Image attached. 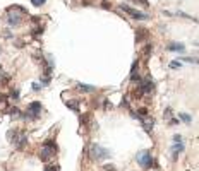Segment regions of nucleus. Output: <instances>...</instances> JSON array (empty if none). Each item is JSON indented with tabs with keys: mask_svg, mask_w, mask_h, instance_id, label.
I'll return each instance as SVG.
<instances>
[{
	"mask_svg": "<svg viewBox=\"0 0 199 171\" xmlns=\"http://www.w3.org/2000/svg\"><path fill=\"white\" fill-rule=\"evenodd\" d=\"M41 110H43L41 103H40V101H33V103H29V104H27V111H26L24 118H26V120H38V118H40Z\"/></svg>",
	"mask_w": 199,
	"mask_h": 171,
	"instance_id": "f257e3e1",
	"label": "nucleus"
},
{
	"mask_svg": "<svg viewBox=\"0 0 199 171\" xmlns=\"http://www.w3.org/2000/svg\"><path fill=\"white\" fill-rule=\"evenodd\" d=\"M14 10H10V9H7V12H9V15H7V22H9V26H19L21 24V14L19 12H26L22 7H12Z\"/></svg>",
	"mask_w": 199,
	"mask_h": 171,
	"instance_id": "f03ea898",
	"label": "nucleus"
},
{
	"mask_svg": "<svg viewBox=\"0 0 199 171\" xmlns=\"http://www.w3.org/2000/svg\"><path fill=\"white\" fill-rule=\"evenodd\" d=\"M136 161L144 168V170H151L153 168V158L149 154V151H141L136 154Z\"/></svg>",
	"mask_w": 199,
	"mask_h": 171,
	"instance_id": "7ed1b4c3",
	"label": "nucleus"
},
{
	"mask_svg": "<svg viewBox=\"0 0 199 171\" xmlns=\"http://www.w3.org/2000/svg\"><path fill=\"white\" fill-rule=\"evenodd\" d=\"M91 156H93V159L101 161V159L110 158V151L105 149V147H101L100 144H93V146H91Z\"/></svg>",
	"mask_w": 199,
	"mask_h": 171,
	"instance_id": "20e7f679",
	"label": "nucleus"
},
{
	"mask_svg": "<svg viewBox=\"0 0 199 171\" xmlns=\"http://www.w3.org/2000/svg\"><path fill=\"white\" fill-rule=\"evenodd\" d=\"M120 9H122L124 12H127V14H129L131 17H134V19H139V21H146V19H149L148 14H144V12H141V10H136V9H132V7H129V5H125V3H122Z\"/></svg>",
	"mask_w": 199,
	"mask_h": 171,
	"instance_id": "39448f33",
	"label": "nucleus"
},
{
	"mask_svg": "<svg viewBox=\"0 0 199 171\" xmlns=\"http://www.w3.org/2000/svg\"><path fill=\"white\" fill-rule=\"evenodd\" d=\"M55 152H57L55 149L48 147V146H43V147H41V151H40V159H41V161H48V159H50Z\"/></svg>",
	"mask_w": 199,
	"mask_h": 171,
	"instance_id": "423d86ee",
	"label": "nucleus"
},
{
	"mask_svg": "<svg viewBox=\"0 0 199 171\" xmlns=\"http://www.w3.org/2000/svg\"><path fill=\"white\" fill-rule=\"evenodd\" d=\"M148 38V29H144V27H141V29H137V33H136V41L137 43H141L143 39H146Z\"/></svg>",
	"mask_w": 199,
	"mask_h": 171,
	"instance_id": "0eeeda50",
	"label": "nucleus"
},
{
	"mask_svg": "<svg viewBox=\"0 0 199 171\" xmlns=\"http://www.w3.org/2000/svg\"><path fill=\"white\" fill-rule=\"evenodd\" d=\"M77 89H79V91H82V92H94V91H96V87H94V86H89V84H81V82L77 84Z\"/></svg>",
	"mask_w": 199,
	"mask_h": 171,
	"instance_id": "6e6552de",
	"label": "nucleus"
},
{
	"mask_svg": "<svg viewBox=\"0 0 199 171\" xmlns=\"http://www.w3.org/2000/svg\"><path fill=\"white\" fill-rule=\"evenodd\" d=\"M26 144H27V137H26L24 134H21V135H19V139L15 140V144H14V146H15L17 149H22Z\"/></svg>",
	"mask_w": 199,
	"mask_h": 171,
	"instance_id": "1a4fd4ad",
	"label": "nucleus"
},
{
	"mask_svg": "<svg viewBox=\"0 0 199 171\" xmlns=\"http://www.w3.org/2000/svg\"><path fill=\"white\" fill-rule=\"evenodd\" d=\"M167 50H170V51H184L186 46H184L182 43H172V45L167 46Z\"/></svg>",
	"mask_w": 199,
	"mask_h": 171,
	"instance_id": "9d476101",
	"label": "nucleus"
},
{
	"mask_svg": "<svg viewBox=\"0 0 199 171\" xmlns=\"http://www.w3.org/2000/svg\"><path fill=\"white\" fill-rule=\"evenodd\" d=\"M182 151H184V144H182V142H175V146H174V149H172L174 158H177V156H179Z\"/></svg>",
	"mask_w": 199,
	"mask_h": 171,
	"instance_id": "9b49d317",
	"label": "nucleus"
},
{
	"mask_svg": "<svg viewBox=\"0 0 199 171\" xmlns=\"http://www.w3.org/2000/svg\"><path fill=\"white\" fill-rule=\"evenodd\" d=\"M65 104L72 110V111H76V113H79V104H77V101H65Z\"/></svg>",
	"mask_w": 199,
	"mask_h": 171,
	"instance_id": "f8f14e48",
	"label": "nucleus"
},
{
	"mask_svg": "<svg viewBox=\"0 0 199 171\" xmlns=\"http://www.w3.org/2000/svg\"><path fill=\"white\" fill-rule=\"evenodd\" d=\"M179 118H180L182 122H186V123H191V116H189L187 113H179Z\"/></svg>",
	"mask_w": 199,
	"mask_h": 171,
	"instance_id": "ddd939ff",
	"label": "nucleus"
},
{
	"mask_svg": "<svg viewBox=\"0 0 199 171\" xmlns=\"http://www.w3.org/2000/svg\"><path fill=\"white\" fill-rule=\"evenodd\" d=\"M143 125H144V128H146V130L149 132V130L153 128V125H155V122H153V120H151V122H149V120H146V122L143 120Z\"/></svg>",
	"mask_w": 199,
	"mask_h": 171,
	"instance_id": "4468645a",
	"label": "nucleus"
},
{
	"mask_svg": "<svg viewBox=\"0 0 199 171\" xmlns=\"http://www.w3.org/2000/svg\"><path fill=\"white\" fill-rule=\"evenodd\" d=\"M182 60L189 63H199V58H192V57H182Z\"/></svg>",
	"mask_w": 199,
	"mask_h": 171,
	"instance_id": "2eb2a0df",
	"label": "nucleus"
},
{
	"mask_svg": "<svg viewBox=\"0 0 199 171\" xmlns=\"http://www.w3.org/2000/svg\"><path fill=\"white\" fill-rule=\"evenodd\" d=\"M151 51H153V45H146V48L143 50V55H144V57H148Z\"/></svg>",
	"mask_w": 199,
	"mask_h": 171,
	"instance_id": "dca6fc26",
	"label": "nucleus"
},
{
	"mask_svg": "<svg viewBox=\"0 0 199 171\" xmlns=\"http://www.w3.org/2000/svg\"><path fill=\"white\" fill-rule=\"evenodd\" d=\"M43 146H48V147H52V149H55V151H57V144H55V142H53L52 139L45 140V144H43Z\"/></svg>",
	"mask_w": 199,
	"mask_h": 171,
	"instance_id": "f3484780",
	"label": "nucleus"
},
{
	"mask_svg": "<svg viewBox=\"0 0 199 171\" xmlns=\"http://www.w3.org/2000/svg\"><path fill=\"white\" fill-rule=\"evenodd\" d=\"M10 115H12V116H15V118H17V116H21L19 108H15V106H14V108H10Z\"/></svg>",
	"mask_w": 199,
	"mask_h": 171,
	"instance_id": "a211bd4d",
	"label": "nucleus"
},
{
	"mask_svg": "<svg viewBox=\"0 0 199 171\" xmlns=\"http://www.w3.org/2000/svg\"><path fill=\"white\" fill-rule=\"evenodd\" d=\"M168 67L175 70V69H180V67H182V63H180V62H170V65H168Z\"/></svg>",
	"mask_w": 199,
	"mask_h": 171,
	"instance_id": "6ab92c4d",
	"label": "nucleus"
},
{
	"mask_svg": "<svg viewBox=\"0 0 199 171\" xmlns=\"http://www.w3.org/2000/svg\"><path fill=\"white\" fill-rule=\"evenodd\" d=\"M10 98H12L14 101H17V98H19V91H17V89H15V91H12V92H10Z\"/></svg>",
	"mask_w": 199,
	"mask_h": 171,
	"instance_id": "aec40b11",
	"label": "nucleus"
},
{
	"mask_svg": "<svg viewBox=\"0 0 199 171\" xmlns=\"http://www.w3.org/2000/svg\"><path fill=\"white\" fill-rule=\"evenodd\" d=\"M45 171H60V170H58V166H46Z\"/></svg>",
	"mask_w": 199,
	"mask_h": 171,
	"instance_id": "412c9836",
	"label": "nucleus"
},
{
	"mask_svg": "<svg viewBox=\"0 0 199 171\" xmlns=\"http://www.w3.org/2000/svg\"><path fill=\"white\" fill-rule=\"evenodd\" d=\"M103 168H105V171H117L115 166H112V164H107V166H103Z\"/></svg>",
	"mask_w": 199,
	"mask_h": 171,
	"instance_id": "4be33fe9",
	"label": "nucleus"
},
{
	"mask_svg": "<svg viewBox=\"0 0 199 171\" xmlns=\"http://www.w3.org/2000/svg\"><path fill=\"white\" fill-rule=\"evenodd\" d=\"M165 116H167V118H170V116H172V110H170V108H167V110H165Z\"/></svg>",
	"mask_w": 199,
	"mask_h": 171,
	"instance_id": "5701e85b",
	"label": "nucleus"
},
{
	"mask_svg": "<svg viewBox=\"0 0 199 171\" xmlns=\"http://www.w3.org/2000/svg\"><path fill=\"white\" fill-rule=\"evenodd\" d=\"M174 142H182V137H180V135H175V137H174Z\"/></svg>",
	"mask_w": 199,
	"mask_h": 171,
	"instance_id": "b1692460",
	"label": "nucleus"
},
{
	"mask_svg": "<svg viewBox=\"0 0 199 171\" xmlns=\"http://www.w3.org/2000/svg\"><path fill=\"white\" fill-rule=\"evenodd\" d=\"M31 2H33V5H36V7L41 5V0H31Z\"/></svg>",
	"mask_w": 199,
	"mask_h": 171,
	"instance_id": "393cba45",
	"label": "nucleus"
},
{
	"mask_svg": "<svg viewBox=\"0 0 199 171\" xmlns=\"http://www.w3.org/2000/svg\"><path fill=\"white\" fill-rule=\"evenodd\" d=\"M136 2H141V3H143V5H146V7L149 5V3H148V0H136Z\"/></svg>",
	"mask_w": 199,
	"mask_h": 171,
	"instance_id": "a878e982",
	"label": "nucleus"
},
{
	"mask_svg": "<svg viewBox=\"0 0 199 171\" xmlns=\"http://www.w3.org/2000/svg\"><path fill=\"white\" fill-rule=\"evenodd\" d=\"M33 91H40V86H38V84H33Z\"/></svg>",
	"mask_w": 199,
	"mask_h": 171,
	"instance_id": "bb28decb",
	"label": "nucleus"
},
{
	"mask_svg": "<svg viewBox=\"0 0 199 171\" xmlns=\"http://www.w3.org/2000/svg\"><path fill=\"white\" fill-rule=\"evenodd\" d=\"M41 3H45V0H41Z\"/></svg>",
	"mask_w": 199,
	"mask_h": 171,
	"instance_id": "cd10ccee",
	"label": "nucleus"
},
{
	"mask_svg": "<svg viewBox=\"0 0 199 171\" xmlns=\"http://www.w3.org/2000/svg\"><path fill=\"white\" fill-rule=\"evenodd\" d=\"M0 51H2V50H0Z\"/></svg>",
	"mask_w": 199,
	"mask_h": 171,
	"instance_id": "c85d7f7f",
	"label": "nucleus"
}]
</instances>
